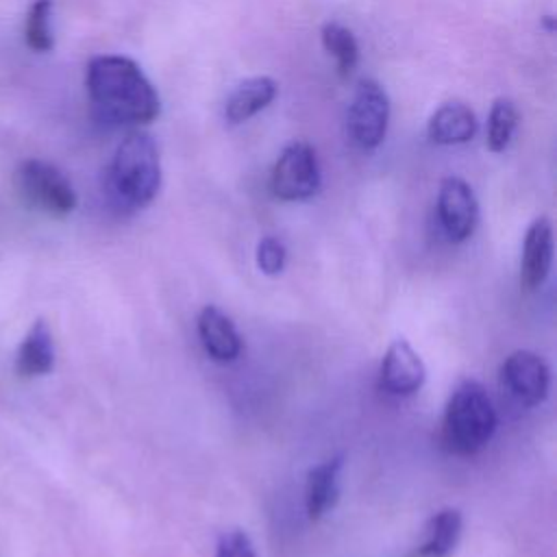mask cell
<instances>
[{
  "label": "cell",
  "mask_w": 557,
  "mask_h": 557,
  "mask_svg": "<svg viewBox=\"0 0 557 557\" xmlns=\"http://www.w3.org/2000/svg\"><path fill=\"white\" fill-rule=\"evenodd\" d=\"M553 263V226L548 218H535L527 228L520 259V285L535 292L548 276Z\"/></svg>",
  "instance_id": "cell-10"
},
{
  "label": "cell",
  "mask_w": 557,
  "mask_h": 557,
  "mask_svg": "<svg viewBox=\"0 0 557 557\" xmlns=\"http://www.w3.org/2000/svg\"><path fill=\"white\" fill-rule=\"evenodd\" d=\"M500 383L520 405L535 407L548 394L550 370L540 355L516 350L500 366Z\"/></svg>",
  "instance_id": "cell-7"
},
{
  "label": "cell",
  "mask_w": 557,
  "mask_h": 557,
  "mask_svg": "<svg viewBox=\"0 0 557 557\" xmlns=\"http://www.w3.org/2000/svg\"><path fill=\"white\" fill-rule=\"evenodd\" d=\"M496 431V411L479 381H461L444 409L440 442L444 450L468 457L485 448Z\"/></svg>",
  "instance_id": "cell-3"
},
{
  "label": "cell",
  "mask_w": 557,
  "mask_h": 557,
  "mask_svg": "<svg viewBox=\"0 0 557 557\" xmlns=\"http://www.w3.org/2000/svg\"><path fill=\"white\" fill-rule=\"evenodd\" d=\"M424 379L426 368L418 352L405 339L392 342L381 361V389L394 396H411L422 387Z\"/></svg>",
  "instance_id": "cell-9"
},
{
  "label": "cell",
  "mask_w": 557,
  "mask_h": 557,
  "mask_svg": "<svg viewBox=\"0 0 557 557\" xmlns=\"http://www.w3.org/2000/svg\"><path fill=\"white\" fill-rule=\"evenodd\" d=\"M278 85L270 76H252L242 81L226 98L224 117L228 124H242L263 111L276 98Z\"/></svg>",
  "instance_id": "cell-13"
},
{
  "label": "cell",
  "mask_w": 557,
  "mask_h": 557,
  "mask_svg": "<svg viewBox=\"0 0 557 557\" xmlns=\"http://www.w3.org/2000/svg\"><path fill=\"white\" fill-rule=\"evenodd\" d=\"M518 126V109L509 98H496L492 109H490V117H487V148L492 152H503Z\"/></svg>",
  "instance_id": "cell-18"
},
{
  "label": "cell",
  "mask_w": 557,
  "mask_h": 557,
  "mask_svg": "<svg viewBox=\"0 0 557 557\" xmlns=\"http://www.w3.org/2000/svg\"><path fill=\"white\" fill-rule=\"evenodd\" d=\"M198 337L213 361L228 363L242 352V339L233 320L213 305H207L198 315Z\"/></svg>",
  "instance_id": "cell-11"
},
{
  "label": "cell",
  "mask_w": 557,
  "mask_h": 557,
  "mask_svg": "<svg viewBox=\"0 0 557 557\" xmlns=\"http://www.w3.org/2000/svg\"><path fill=\"white\" fill-rule=\"evenodd\" d=\"M320 35H322L324 50L335 59L337 74L342 78L350 76L359 61V44H357L352 30H348L346 26H342L337 22H326L322 26Z\"/></svg>",
  "instance_id": "cell-17"
},
{
  "label": "cell",
  "mask_w": 557,
  "mask_h": 557,
  "mask_svg": "<svg viewBox=\"0 0 557 557\" xmlns=\"http://www.w3.org/2000/svg\"><path fill=\"white\" fill-rule=\"evenodd\" d=\"M54 368V342L46 320H37L15 355V372L22 379L44 376Z\"/></svg>",
  "instance_id": "cell-14"
},
{
  "label": "cell",
  "mask_w": 557,
  "mask_h": 557,
  "mask_svg": "<svg viewBox=\"0 0 557 557\" xmlns=\"http://www.w3.org/2000/svg\"><path fill=\"white\" fill-rule=\"evenodd\" d=\"M85 83L96 115L109 124H148L161 111L157 89L133 59L96 57L87 65Z\"/></svg>",
  "instance_id": "cell-1"
},
{
  "label": "cell",
  "mask_w": 557,
  "mask_h": 557,
  "mask_svg": "<svg viewBox=\"0 0 557 557\" xmlns=\"http://www.w3.org/2000/svg\"><path fill=\"white\" fill-rule=\"evenodd\" d=\"M50 15H52V0H35L26 15L24 37H26V44L37 52H46L54 46Z\"/></svg>",
  "instance_id": "cell-19"
},
{
  "label": "cell",
  "mask_w": 557,
  "mask_h": 557,
  "mask_svg": "<svg viewBox=\"0 0 557 557\" xmlns=\"http://www.w3.org/2000/svg\"><path fill=\"white\" fill-rule=\"evenodd\" d=\"M161 187V159L154 139L135 131L117 146L107 174V189L126 209L150 205Z\"/></svg>",
  "instance_id": "cell-2"
},
{
  "label": "cell",
  "mask_w": 557,
  "mask_h": 557,
  "mask_svg": "<svg viewBox=\"0 0 557 557\" xmlns=\"http://www.w3.org/2000/svg\"><path fill=\"white\" fill-rule=\"evenodd\" d=\"M389 124V98L376 81H361L348 107V133L350 139L363 148H376L387 133Z\"/></svg>",
  "instance_id": "cell-6"
},
{
  "label": "cell",
  "mask_w": 557,
  "mask_h": 557,
  "mask_svg": "<svg viewBox=\"0 0 557 557\" xmlns=\"http://www.w3.org/2000/svg\"><path fill=\"white\" fill-rule=\"evenodd\" d=\"M474 133H476V115L468 104L459 100L444 102L426 124L429 139L440 146L466 144L474 137Z\"/></svg>",
  "instance_id": "cell-12"
},
{
  "label": "cell",
  "mask_w": 557,
  "mask_h": 557,
  "mask_svg": "<svg viewBox=\"0 0 557 557\" xmlns=\"http://www.w3.org/2000/svg\"><path fill=\"white\" fill-rule=\"evenodd\" d=\"M461 537V513L459 509H442L437 511L426 529L422 544L409 557H450Z\"/></svg>",
  "instance_id": "cell-16"
},
{
  "label": "cell",
  "mask_w": 557,
  "mask_h": 557,
  "mask_svg": "<svg viewBox=\"0 0 557 557\" xmlns=\"http://www.w3.org/2000/svg\"><path fill=\"white\" fill-rule=\"evenodd\" d=\"M15 187L26 205L48 215L63 218L76 209V191L72 183L61 170L46 161H24L15 172Z\"/></svg>",
  "instance_id": "cell-4"
},
{
  "label": "cell",
  "mask_w": 557,
  "mask_h": 557,
  "mask_svg": "<svg viewBox=\"0 0 557 557\" xmlns=\"http://www.w3.org/2000/svg\"><path fill=\"white\" fill-rule=\"evenodd\" d=\"M342 457L326 459L309 470L305 485V507L311 520L322 518L337 500L339 494Z\"/></svg>",
  "instance_id": "cell-15"
},
{
  "label": "cell",
  "mask_w": 557,
  "mask_h": 557,
  "mask_svg": "<svg viewBox=\"0 0 557 557\" xmlns=\"http://www.w3.org/2000/svg\"><path fill=\"white\" fill-rule=\"evenodd\" d=\"M215 557H257V555L250 537L239 529H231L220 535Z\"/></svg>",
  "instance_id": "cell-21"
},
{
  "label": "cell",
  "mask_w": 557,
  "mask_h": 557,
  "mask_svg": "<svg viewBox=\"0 0 557 557\" xmlns=\"http://www.w3.org/2000/svg\"><path fill=\"white\" fill-rule=\"evenodd\" d=\"M437 218L450 242H466L479 222V202L472 187L459 178L448 176L440 185Z\"/></svg>",
  "instance_id": "cell-8"
},
{
  "label": "cell",
  "mask_w": 557,
  "mask_h": 557,
  "mask_svg": "<svg viewBox=\"0 0 557 557\" xmlns=\"http://www.w3.org/2000/svg\"><path fill=\"white\" fill-rule=\"evenodd\" d=\"M285 261H287V250L278 237L268 235L257 244V265L263 274L274 276V274L283 272Z\"/></svg>",
  "instance_id": "cell-20"
},
{
  "label": "cell",
  "mask_w": 557,
  "mask_h": 557,
  "mask_svg": "<svg viewBox=\"0 0 557 557\" xmlns=\"http://www.w3.org/2000/svg\"><path fill=\"white\" fill-rule=\"evenodd\" d=\"M272 194L281 200H307L320 189V165L315 150L307 141H292L278 154L272 176Z\"/></svg>",
  "instance_id": "cell-5"
}]
</instances>
